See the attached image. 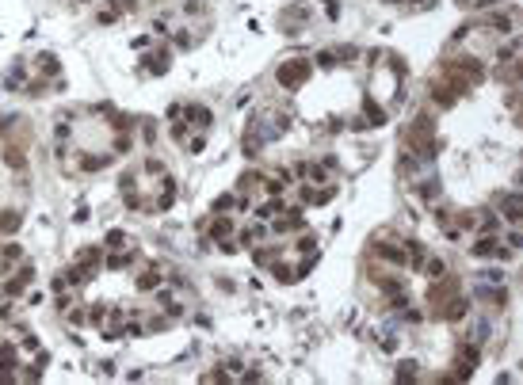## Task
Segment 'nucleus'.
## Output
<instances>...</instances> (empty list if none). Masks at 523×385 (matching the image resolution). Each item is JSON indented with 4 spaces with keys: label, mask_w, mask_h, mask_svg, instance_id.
<instances>
[{
    "label": "nucleus",
    "mask_w": 523,
    "mask_h": 385,
    "mask_svg": "<svg viewBox=\"0 0 523 385\" xmlns=\"http://www.w3.org/2000/svg\"><path fill=\"white\" fill-rule=\"evenodd\" d=\"M306 73H309V65H306V61H291V65H283V69H279V84H287V88H298Z\"/></svg>",
    "instance_id": "1"
}]
</instances>
